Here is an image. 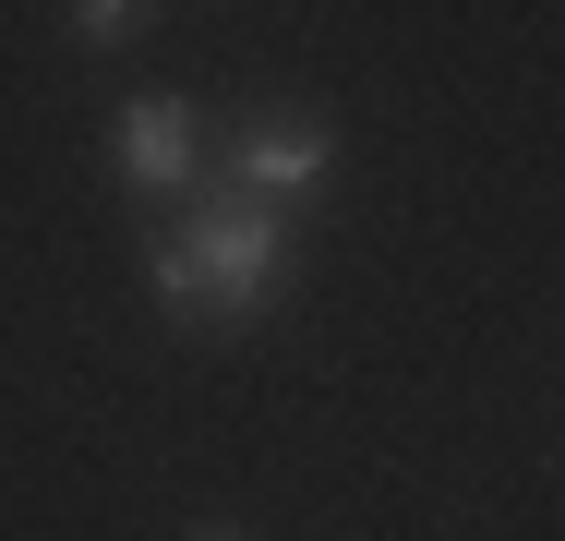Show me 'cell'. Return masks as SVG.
Instances as JSON below:
<instances>
[{
  "instance_id": "obj_3",
  "label": "cell",
  "mask_w": 565,
  "mask_h": 541,
  "mask_svg": "<svg viewBox=\"0 0 565 541\" xmlns=\"http://www.w3.org/2000/svg\"><path fill=\"white\" fill-rule=\"evenodd\" d=\"M109 169H120V193H145V205H181L193 181H205V108L193 97H132L109 120Z\"/></svg>"
},
{
  "instance_id": "obj_1",
  "label": "cell",
  "mask_w": 565,
  "mask_h": 541,
  "mask_svg": "<svg viewBox=\"0 0 565 541\" xmlns=\"http://www.w3.org/2000/svg\"><path fill=\"white\" fill-rule=\"evenodd\" d=\"M289 277H301V229H289V205H253V193H217V181H193L181 205L145 229V289H157V314L193 325V337L265 325Z\"/></svg>"
},
{
  "instance_id": "obj_4",
  "label": "cell",
  "mask_w": 565,
  "mask_h": 541,
  "mask_svg": "<svg viewBox=\"0 0 565 541\" xmlns=\"http://www.w3.org/2000/svg\"><path fill=\"white\" fill-rule=\"evenodd\" d=\"M145 24H157V0H73V36L85 49H132Z\"/></svg>"
},
{
  "instance_id": "obj_5",
  "label": "cell",
  "mask_w": 565,
  "mask_h": 541,
  "mask_svg": "<svg viewBox=\"0 0 565 541\" xmlns=\"http://www.w3.org/2000/svg\"><path fill=\"white\" fill-rule=\"evenodd\" d=\"M193 541H241V530H193Z\"/></svg>"
},
{
  "instance_id": "obj_2",
  "label": "cell",
  "mask_w": 565,
  "mask_h": 541,
  "mask_svg": "<svg viewBox=\"0 0 565 541\" xmlns=\"http://www.w3.org/2000/svg\"><path fill=\"white\" fill-rule=\"evenodd\" d=\"M326 169H338V120L326 108H253L228 145H205V181L253 193V205H313Z\"/></svg>"
}]
</instances>
